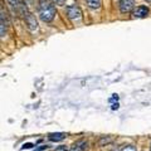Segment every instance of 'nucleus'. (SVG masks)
<instances>
[{
    "label": "nucleus",
    "mask_w": 151,
    "mask_h": 151,
    "mask_svg": "<svg viewBox=\"0 0 151 151\" xmlns=\"http://www.w3.org/2000/svg\"><path fill=\"white\" fill-rule=\"evenodd\" d=\"M38 14L42 22L50 23L57 15L54 3L52 0H38Z\"/></svg>",
    "instance_id": "nucleus-1"
},
{
    "label": "nucleus",
    "mask_w": 151,
    "mask_h": 151,
    "mask_svg": "<svg viewBox=\"0 0 151 151\" xmlns=\"http://www.w3.org/2000/svg\"><path fill=\"white\" fill-rule=\"evenodd\" d=\"M65 15L70 22H79L82 19V10L78 5H68L65 8Z\"/></svg>",
    "instance_id": "nucleus-2"
},
{
    "label": "nucleus",
    "mask_w": 151,
    "mask_h": 151,
    "mask_svg": "<svg viewBox=\"0 0 151 151\" xmlns=\"http://www.w3.org/2000/svg\"><path fill=\"white\" fill-rule=\"evenodd\" d=\"M135 9V1L134 0H120V10L122 14L132 13Z\"/></svg>",
    "instance_id": "nucleus-3"
},
{
    "label": "nucleus",
    "mask_w": 151,
    "mask_h": 151,
    "mask_svg": "<svg viewBox=\"0 0 151 151\" xmlns=\"http://www.w3.org/2000/svg\"><path fill=\"white\" fill-rule=\"evenodd\" d=\"M132 17L134 18H137V19H142L146 18L149 15V8L146 5H140V6H136L134 10H132Z\"/></svg>",
    "instance_id": "nucleus-4"
},
{
    "label": "nucleus",
    "mask_w": 151,
    "mask_h": 151,
    "mask_svg": "<svg viewBox=\"0 0 151 151\" xmlns=\"http://www.w3.org/2000/svg\"><path fill=\"white\" fill-rule=\"evenodd\" d=\"M88 149V142L86 140H78L72 145L70 151H86Z\"/></svg>",
    "instance_id": "nucleus-5"
},
{
    "label": "nucleus",
    "mask_w": 151,
    "mask_h": 151,
    "mask_svg": "<svg viewBox=\"0 0 151 151\" xmlns=\"http://www.w3.org/2000/svg\"><path fill=\"white\" fill-rule=\"evenodd\" d=\"M5 14H4V8H1V25H0V34H1V38L5 37L6 34V28H8V23L5 20Z\"/></svg>",
    "instance_id": "nucleus-6"
},
{
    "label": "nucleus",
    "mask_w": 151,
    "mask_h": 151,
    "mask_svg": "<svg viewBox=\"0 0 151 151\" xmlns=\"http://www.w3.org/2000/svg\"><path fill=\"white\" fill-rule=\"evenodd\" d=\"M48 139L50 141H55V142H58V141H62V140L65 139V134H63V132H53V134L48 135Z\"/></svg>",
    "instance_id": "nucleus-7"
},
{
    "label": "nucleus",
    "mask_w": 151,
    "mask_h": 151,
    "mask_svg": "<svg viewBox=\"0 0 151 151\" xmlns=\"http://www.w3.org/2000/svg\"><path fill=\"white\" fill-rule=\"evenodd\" d=\"M6 3L9 4V6L12 8V10L14 13L20 14V9H19V6H20V0H6Z\"/></svg>",
    "instance_id": "nucleus-8"
},
{
    "label": "nucleus",
    "mask_w": 151,
    "mask_h": 151,
    "mask_svg": "<svg viewBox=\"0 0 151 151\" xmlns=\"http://www.w3.org/2000/svg\"><path fill=\"white\" fill-rule=\"evenodd\" d=\"M86 4L89 9L97 10V9H100L102 5V0H86Z\"/></svg>",
    "instance_id": "nucleus-9"
},
{
    "label": "nucleus",
    "mask_w": 151,
    "mask_h": 151,
    "mask_svg": "<svg viewBox=\"0 0 151 151\" xmlns=\"http://www.w3.org/2000/svg\"><path fill=\"white\" fill-rule=\"evenodd\" d=\"M119 151H136V146L135 145H125L124 147Z\"/></svg>",
    "instance_id": "nucleus-10"
},
{
    "label": "nucleus",
    "mask_w": 151,
    "mask_h": 151,
    "mask_svg": "<svg viewBox=\"0 0 151 151\" xmlns=\"http://www.w3.org/2000/svg\"><path fill=\"white\" fill-rule=\"evenodd\" d=\"M112 141V139L111 137H102L101 140H100V145L101 146H103V144H110Z\"/></svg>",
    "instance_id": "nucleus-11"
},
{
    "label": "nucleus",
    "mask_w": 151,
    "mask_h": 151,
    "mask_svg": "<svg viewBox=\"0 0 151 151\" xmlns=\"http://www.w3.org/2000/svg\"><path fill=\"white\" fill-rule=\"evenodd\" d=\"M55 151H70V149H68V147H65V146H59V147L58 149H57Z\"/></svg>",
    "instance_id": "nucleus-12"
},
{
    "label": "nucleus",
    "mask_w": 151,
    "mask_h": 151,
    "mask_svg": "<svg viewBox=\"0 0 151 151\" xmlns=\"http://www.w3.org/2000/svg\"><path fill=\"white\" fill-rule=\"evenodd\" d=\"M52 1H53L54 4H57V5H63L65 0H52Z\"/></svg>",
    "instance_id": "nucleus-13"
},
{
    "label": "nucleus",
    "mask_w": 151,
    "mask_h": 151,
    "mask_svg": "<svg viewBox=\"0 0 151 151\" xmlns=\"http://www.w3.org/2000/svg\"><path fill=\"white\" fill-rule=\"evenodd\" d=\"M33 147V144H24L23 145V147H22V150H24V149H32Z\"/></svg>",
    "instance_id": "nucleus-14"
},
{
    "label": "nucleus",
    "mask_w": 151,
    "mask_h": 151,
    "mask_svg": "<svg viewBox=\"0 0 151 151\" xmlns=\"http://www.w3.org/2000/svg\"><path fill=\"white\" fill-rule=\"evenodd\" d=\"M25 3H28L29 5H33V4H35V0H25Z\"/></svg>",
    "instance_id": "nucleus-15"
},
{
    "label": "nucleus",
    "mask_w": 151,
    "mask_h": 151,
    "mask_svg": "<svg viewBox=\"0 0 151 151\" xmlns=\"http://www.w3.org/2000/svg\"><path fill=\"white\" fill-rule=\"evenodd\" d=\"M44 149H47V146H45V145H43V146H40V147L35 149V151H40V150H44Z\"/></svg>",
    "instance_id": "nucleus-16"
},
{
    "label": "nucleus",
    "mask_w": 151,
    "mask_h": 151,
    "mask_svg": "<svg viewBox=\"0 0 151 151\" xmlns=\"http://www.w3.org/2000/svg\"><path fill=\"white\" fill-rule=\"evenodd\" d=\"M112 108H113V110H117V108H119V103H115V105L112 106Z\"/></svg>",
    "instance_id": "nucleus-17"
},
{
    "label": "nucleus",
    "mask_w": 151,
    "mask_h": 151,
    "mask_svg": "<svg viewBox=\"0 0 151 151\" xmlns=\"http://www.w3.org/2000/svg\"><path fill=\"white\" fill-rule=\"evenodd\" d=\"M146 1H149V3H151V0H146Z\"/></svg>",
    "instance_id": "nucleus-18"
},
{
    "label": "nucleus",
    "mask_w": 151,
    "mask_h": 151,
    "mask_svg": "<svg viewBox=\"0 0 151 151\" xmlns=\"http://www.w3.org/2000/svg\"><path fill=\"white\" fill-rule=\"evenodd\" d=\"M150 151H151V146H150Z\"/></svg>",
    "instance_id": "nucleus-19"
}]
</instances>
